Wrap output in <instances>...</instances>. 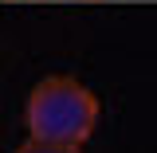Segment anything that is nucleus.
<instances>
[{
    "label": "nucleus",
    "instance_id": "1",
    "mask_svg": "<svg viewBox=\"0 0 157 153\" xmlns=\"http://www.w3.org/2000/svg\"><path fill=\"white\" fill-rule=\"evenodd\" d=\"M24 118L36 141L82 149V141L98 126V98L90 94V86H82L71 75H47L32 86Z\"/></svg>",
    "mask_w": 157,
    "mask_h": 153
},
{
    "label": "nucleus",
    "instance_id": "2",
    "mask_svg": "<svg viewBox=\"0 0 157 153\" xmlns=\"http://www.w3.org/2000/svg\"><path fill=\"white\" fill-rule=\"evenodd\" d=\"M16 153H78L75 145H47V141H36V137H28Z\"/></svg>",
    "mask_w": 157,
    "mask_h": 153
}]
</instances>
